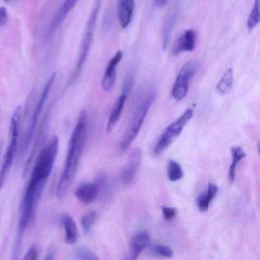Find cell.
<instances>
[{"label":"cell","mask_w":260,"mask_h":260,"mask_svg":"<svg viewBox=\"0 0 260 260\" xmlns=\"http://www.w3.org/2000/svg\"><path fill=\"white\" fill-rule=\"evenodd\" d=\"M233 83H234V70L232 68H228L223 72L218 82L216 83V91L220 95H224L232 89Z\"/></svg>","instance_id":"ffe728a7"},{"label":"cell","mask_w":260,"mask_h":260,"mask_svg":"<svg viewBox=\"0 0 260 260\" xmlns=\"http://www.w3.org/2000/svg\"><path fill=\"white\" fill-rule=\"evenodd\" d=\"M217 191H218L217 185L214 183H209L207 185L206 190L197 196L196 204H197L198 209L201 212H206L208 210L209 205H210L211 201L213 200V198L215 197Z\"/></svg>","instance_id":"ac0fdd59"},{"label":"cell","mask_w":260,"mask_h":260,"mask_svg":"<svg viewBox=\"0 0 260 260\" xmlns=\"http://www.w3.org/2000/svg\"><path fill=\"white\" fill-rule=\"evenodd\" d=\"M59 149V138L54 135L39 152L29 179L38 182H47L57 157Z\"/></svg>","instance_id":"277c9868"},{"label":"cell","mask_w":260,"mask_h":260,"mask_svg":"<svg viewBox=\"0 0 260 260\" xmlns=\"http://www.w3.org/2000/svg\"><path fill=\"white\" fill-rule=\"evenodd\" d=\"M87 133V114L85 110H82L77 118L76 124L72 130L67 155L64 164V168L59 177V181L56 187V196L62 199L69 191L71 184L76 176L79 160L85 145Z\"/></svg>","instance_id":"6da1fadb"},{"label":"cell","mask_w":260,"mask_h":260,"mask_svg":"<svg viewBox=\"0 0 260 260\" xmlns=\"http://www.w3.org/2000/svg\"><path fill=\"white\" fill-rule=\"evenodd\" d=\"M197 34L194 29H185L180 32L176 38L173 47L172 54L179 55L183 52H192L195 49Z\"/></svg>","instance_id":"30bf717a"},{"label":"cell","mask_w":260,"mask_h":260,"mask_svg":"<svg viewBox=\"0 0 260 260\" xmlns=\"http://www.w3.org/2000/svg\"><path fill=\"white\" fill-rule=\"evenodd\" d=\"M167 176L171 182H176V181L181 180L184 176L183 169H182L181 165L174 159L169 160L168 166H167Z\"/></svg>","instance_id":"44dd1931"},{"label":"cell","mask_w":260,"mask_h":260,"mask_svg":"<svg viewBox=\"0 0 260 260\" xmlns=\"http://www.w3.org/2000/svg\"><path fill=\"white\" fill-rule=\"evenodd\" d=\"M199 67L200 64L198 61L190 60L180 68L172 87V96L174 100L181 101L186 96L190 81L198 72Z\"/></svg>","instance_id":"ba28073f"},{"label":"cell","mask_w":260,"mask_h":260,"mask_svg":"<svg viewBox=\"0 0 260 260\" xmlns=\"http://www.w3.org/2000/svg\"><path fill=\"white\" fill-rule=\"evenodd\" d=\"M78 0H64L61 4L60 8L56 11L54 17L52 18V21L49 26V32L53 34L63 22V20L66 18V16L69 14V12L75 7Z\"/></svg>","instance_id":"9a60e30c"},{"label":"cell","mask_w":260,"mask_h":260,"mask_svg":"<svg viewBox=\"0 0 260 260\" xmlns=\"http://www.w3.org/2000/svg\"><path fill=\"white\" fill-rule=\"evenodd\" d=\"M127 96H128V94L126 92L122 91L121 94L119 95V98L117 99L115 105L113 106V108L111 110V113L109 115V118H108L107 126H106V129H107L108 133H110L115 128V126L117 125V123H118V121H119V119L122 115Z\"/></svg>","instance_id":"2e32d148"},{"label":"cell","mask_w":260,"mask_h":260,"mask_svg":"<svg viewBox=\"0 0 260 260\" xmlns=\"http://www.w3.org/2000/svg\"><path fill=\"white\" fill-rule=\"evenodd\" d=\"M0 151H1V147H0Z\"/></svg>","instance_id":"d6a6232c"},{"label":"cell","mask_w":260,"mask_h":260,"mask_svg":"<svg viewBox=\"0 0 260 260\" xmlns=\"http://www.w3.org/2000/svg\"><path fill=\"white\" fill-rule=\"evenodd\" d=\"M74 195L79 202L90 204L99 197L100 189L95 182H85L76 188Z\"/></svg>","instance_id":"7c38bea8"},{"label":"cell","mask_w":260,"mask_h":260,"mask_svg":"<svg viewBox=\"0 0 260 260\" xmlns=\"http://www.w3.org/2000/svg\"><path fill=\"white\" fill-rule=\"evenodd\" d=\"M260 20V8H259V0H254V5L250 11V14L247 19V28L249 30H253L259 23Z\"/></svg>","instance_id":"603a6c76"},{"label":"cell","mask_w":260,"mask_h":260,"mask_svg":"<svg viewBox=\"0 0 260 260\" xmlns=\"http://www.w3.org/2000/svg\"><path fill=\"white\" fill-rule=\"evenodd\" d=\"M123 58V52L121 50L117 51L116 54L110 59L107 68L105 69L103 78H102V87L103 89L110 91L116 82L117 78V66Z\"/></svg>","instance_id":"8fae6325"},{"label":"cell","mask_w":260,"mask_h":260,"mask_svg":"<svg viewBox=\"0 0 260 260\" xmlns=\"http://www.w3.org/2000/svg\"><path fill=\"white\" fill-rule=\"evenodd\" d=\"M167 2H168V0H154V5H155L156 7H161V6H164Z\"/></svg>","instance_id":"4dcf8cb0"},{"label":"cell","mask_w":260,"mask_h":260,"mask_svg":"<svg viewBox=\"0 0 260 260\" xmlns=\"http://www.w3.org/2000/svg\"><path fill=\"white\" fill-rule=\"evenodd\" d=\"M95 218H96V213L93 210L87 211L85 214H83L81 216L80 224H81V228H82L84 234H87L90 231L92 224L95 221Z\"/></svg>","instance_id":"d4e9b609"},{"label":"cell","mask_w":260,"mask_h":260,"mask_svg":"<svg viewBox=\"0 0 260 260\" xmlns=\"http://www.w3.org/2000/svg\"><path fill=\"white\" fill-rule=\"evenodd\" d=\"M39 256V249L37 247V245H31L29 247V249L27 250V252L25 253V255L23 256V259L25 260H35L37 259Z\"/></svg>","instance_id":"f1b7e54d"},{"label":"cell","mask_w":260,"mask_h":260,"mask_svg":"<svg viewBox=\"0 0 260 260\" xmlns=\"http://www.w3.org/2000/svg\"><path fill=\"white\" fill-rule=\"evenodd\" d=\"M8 20V13L7 9L4 6L0 7V27H3Z\"/></svg>","instance_id":"f546056e"},{"label":"cell","mask_w":260,"mask_h":260,"mask_svg":"<svg viewBox=\"0 0 260 260\" xmlns=\"http://www.w3.org/2000/svg\"><path fill=\"white\" fill-rule=\"evenodd\" d=\"M55 79H56V72H53L49 76V78H48V80H47V82H46V84H45V86H44V88H43V90L41 92V95H40V98H39V100H38V102H37V104L35 106V109L32 111L28 127H27L26 132H25V136L23 138V143H22V147H21V153H24L27 150V148L29 147V145H30V142L32 140L35 131L37 129V125H38L40 116L42 114V111L44 109L46 101L49 98V94L51 92V89H52V86H53V84L55 82Z\"/></svg>","instance_id":"52a82bcc"},{"label":"cell","mask_w":260,"mask_h":260,"mask_svg":"<svg viewBox=\"0 0 260 260\" xmlns=\"http://www.w3.org/2000/svg\"><path fill=\"white\" fill-rule=\"evenodd\" d=\"M150 235L146 231L136 233L130 242V258L137 259L141 252L150 245Z\"/></svg>","instance_id":"4fadbf2b"},{"label":"cell","mask_w":260,"mask_h":260,"mask_svg":"<svg viewBox=\"0 0 260 260\" xmlns=\"http://www.w3.org/2000/svg\"><path fill=\"white\" fill-rule=\"evenodd\" d=\"M135 8L134 0H119L117 6V16L122 28H126L133 17Z\"/></svg>","instance_id":"5bb4252c"},{"label":"cell","mask_w":260,"mask_h":260,"mask_svg":"<svg viewBox=\"0 0 260 260\" xmlns=\"http://www.w3.org/2000/svg\"><path fill=\"white\" fill-rule=\"evenodd\" d=\"M231 154H232V162L229 169V179H230V182L233 183L236 179L237 168L240 161L246 157V152L241 146H232Z\"/></svg>","instance_id":"d6986e66"},{"label":"cell","mask_w":260,"mask_h":260,"mask_svg":"<svg viewBox=\"0 0 260 260\" xmlns=\"http://www.w3.org/2000/svg\"><path fill=\"white\" fill-rule=\"evenodd\" d=\"M161 212H162V215H164V218L167 220V221H170L172 220L176 214H177V209L175 207H171V206H161Z\"/></svg>","instance_id":"83f0119b"},{"label":"cell","mask_w":260,"mask_h":260,"mask_svg":"<svg viewBox=\"0 0 260 260\" xmlns=\"http://www.w3.org/2000/svg\"><path fill=\"white\" fill-rule=\"evenodd\" d=\"M75 259H81V260H93V259H98V256L93 254V252H91L90 250L81 247L75 250L74 252V256Z\"/></svg>","instance_id":"484cf974"},{"label":"cell","mask_w":260,"mask_h":260,"mask_svg":"<svg viewBox=\"0 0 260 260\" xmlns=\"http://www.w3.org/2000/svg\"><path fill=\"white\" fill-rule=\"evenodd\" d=\"M21 115H22V110H21V107L18 106L14 110V112L11 116V119H10L8 144H7V148L4 153L2 165L0 168V190L4 185L7 174L9 172L10 167L12 166L14 157L16 155V151H17V147H18Z\"/></svg>","instance_id":"5b68a950"},{"label":"cell","mask_w":260,"mask_h":260,"mask_svg":"<svg viewBox=\"0 0 260 260\" xmlns=\"http://www.w3.org/2000/svg\"><path fill=\"white\" fill-rule=\"evenodd\" d=\"M102 1L103 0H94L91 10L88 14L86 23H85V27H84V32H83V37L80 43V47H79V51H78V55H77V60L75 63V66L69 76L67 85H70L71 83H73L78 76L80 75L84 63L87 59L90 47L92 45L93 42V35H94V30H95V25H96V20H98V16L102 7Z\"/></svg>","instance_id":"7a4b0ae2"},{"label":"cell","mask_w":260,"mask_h":260,"mask_svg":"<svg viewBox=\"0 0 260 260\" xmlns=\"http://www.w3.org/2000/svg\"><path fill=\"white\" fill-rule=\"evenodd\" d=\"M142 159V149L140 147H134L126 160V164L124 165L122 172H121V181L124 185H130L138 172L140 162Z\"/></svg>","instance_id":"9c48e42d"},{"label":"cell","mask_w":260,"mask_h":260,"mask_svg":"<svg viewBox=\"0 0 260 260\" xmlns=\"http://www.w3.org/2000/svg\"><path fill=\"white\" fill-rule=\"evenodd\" d=\"M154 99H155V91L149 90L143 95L140 103L135 107L131 115V118L126 126V129L123 135L121 136V139L119 142V147L121 151H125L136 138Z\"/></svg>","instance_id":"3957f363"},{"label":"cell","mask_w":260,"mask_h":260,"mask_svg":"<svg viewBox=\"0 0 260 260\" xmlns=\"http://www.w3.org/2000/svg\"><path fill=\"white\" fill-rule=\"evenodd\" d=\"M194 111L192 108H188L184 111V113L173 121L159 135L153 146V154L158 155L164 152L173 142L174 140L180 136L183 131V128L188 124V122L192 119Z\"/></svg>","instance_id":"8992f818"},{"label":"cell","mask_w":260,"mask_h":260,"mask_svg":"<svg viewBox=\"0 0 260 260\" xmlns=\"http://www.w3.org/2000/svg\"><path fill=\"white\" fill-rule=\"evenodd\" d=\"M134 76H135V72L134 70H130V72L127 74L123 85H122V91L126 92L127 94L130 93L132 87H133V83H134Z\"/></svg>","instance_id":"4316f807"},{"label":"cell","mask_w":260,"mask_h":260,"mask_svg":"<svg viewBox=\"0 0 260 260\" xmlns=\"http://www.w3.org/2000/svg\"><path fill=\"white\" fill-rule=\"evenodd\" d=\"M148 247H149V251L153 255H156V256H159V257L170 258V257H173V255H174L173 249L170 248L169 246H166V245L152 244V245H149Z\"/></svg>","instance_id":"cb8c5ba5"},{"label":"cell","mask_w":260,"mask_h":260,"mask_svg":"<svg viewBox=\"0 0 260 260\" xmlns=\"http://www.w3.org/2000/svg\"><path fill=\"white\" fill-rule=\"evenodd\" d=\"M176 16H177V12L173 11L169 15V17L167 18V20L165 22V25L162 28V48L164 49H167V47L169 45L170 37H171L172 29H173V26H174V23L176 20Z\"/></svg>","instance_id":"7402d4cb"},{"label":"cell","mask_w":260,"mask_h":260,"mask_svg":"<svg viewBox=\"0 0 260 260\" xmlns=\"http://www.w3.org/2000/svg\"><path fill=\"white\" fill-rule=\"evenodd\" d=\"M4 2H9V1H11V0H3Z\"/></svg>","instance_id":"1f68e13d"},{"label":"cell","mask_w":260,"mask_h":260,"mask_svg":"<svg viewBox=\"0 0 260 260\" xmlns=\"http://www.w3.org/2000/svg\"><path fill=\"white\" fill-rule=\"evenodd\" d=\"M60 220L65 233V243L68 245L75 244L78 239V229L75 221L68 213H62Z\"/></svg>","instance_id":"e0dca14e"}]
</instances>
